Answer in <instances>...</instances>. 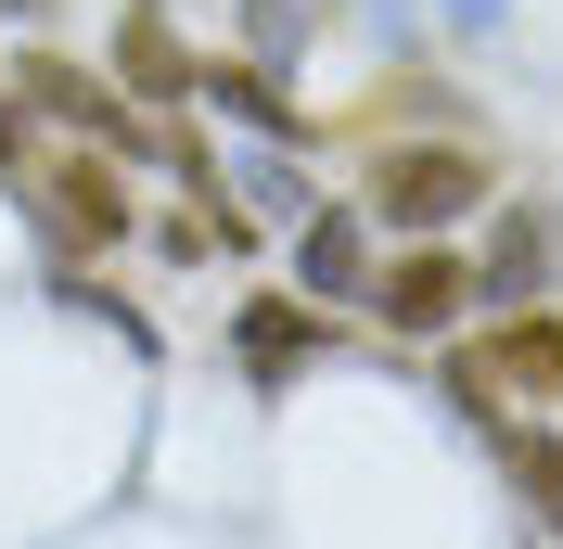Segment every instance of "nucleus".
Segmentation results:
<instances>
[{
	"label": "nucleus",
	"instance_id": "1",
	"mask_svg": "<svg viewBox=\"0 0 563 549\" xmlns=\"http://www.w3.org/2000/svg\"><path fill=\"white\" fill-rule=\"evenodd\" d=\"M372 205L397 231H449L461 205H487V154H461V141H397L372 154Z\"/></svg>",
	"mask_w": 563,
	"mask_h": 549
},
{
	"label": "nucleus",
	"instance_id": "2",
	"mask_svg": "<svg viewBox=\"0 0 563 549\" xmlns=\"http://www.w3.org/2000/svg\"><path fill=\"white\" fill-rule=\"evenodd\" d=\"M461 358H474V396H526V410H551V396H563V320H551V307L474 333Z\"/></svg>",
	"mask_w": 563,
	"mask_h": 549
},
{
	"label": "nucleus",
	"instance_id": "3",
	"mask_svg": "<svg viewBox=\"0 0 563 549\" xmlns=\"http://www.w3.org/2000/svg\"><path fill=\"white\" fill-rule=\"evenodd\" d=\"M372 307H385L397 333H449V320L474 307V256H449V243L422 231L410 256H397V269H385V294H372Z\"/></svg>",
	"mask_w": 563,
	"mask_h": 549
},
{
	"label": "nucleus",
	"instance_id": "4",
	"mask_svg": "<svg viewBox=\"0 0 563 549\" xmlns=\"http://www.w3.org/2000/svg\"><path fill=\"white\" fill-rule=\"evenodd\" d=\"M26 103H38V115H65V128H90V141H115V154L141 141L129 90H115V77H90V65H52V52L26 65Z\"/></svg>",
	"mask_w": 563,
	"mask_h": 549
},
{
	"label": "nucleus",
	"instance_id": "5",
	"mask_svg": "<svg viewBox=\"0 0 563 549\" xmlns=\"http://www.w3.org/2000/svg\"><path fill=\"white\" fill-rule=\"evenodd\" d=\"M52 217H65L90 256H115V231H129V179H115V154H52Z\"/></svg>",
	"mask_w": 563,
	"mask_h": 549
},
{
	"label": "nucleus",
	"instance_id": "6",
	"mask_svg": "<svg viewBox=\"0 0 563 549\" xmlns=\"http://www.w3.org/2000/svg\"><path fill=\"white\" fill-rule=\"evenodd\" d=\"M115 65H129V90H154V103H167V90H192V52H179V26H167V13H129Z\"/></svg>",
	"mask_w": 563,
	"mask_h": 549
},
{
	"label": "nucleus",
	"instance_id": "7",
	"mask_svg": "<svg viewBox=\"0 0 563 549\" xmlns=\"http://www.w3.org/2000/svg\"><path fill=\"white\" fill-rule=\"evenodd\" d=\"M308 345H320V307H282V294H269V307H244V358H256V371H295Z\"/></svg>",
	"mask_w": 563,
	"mask_h": 549
},
{
	"label": "nucleus",
	"instance_id": "8",
	"mask_svg": "<svg viewBox=\"0 0 563 549\" xmlns=\"http://www.w3.org/2000/svg\"><path fill=\"white\" fill-rule=\"evenodd\" d=\"M358 269V231H346V217H320V231H308V281H346Z\"/></svg>",
	"mask_w": 563,
	"mask_h": 549
},
{
	"label": "nucleus",
	"instance_id": "9",
	"mask_svg": "<svg viewBox=\"0 0 563 549\" xmlns=\"http://www.w3.org/2000/svg\"><path fill=\"white\" fill-rule=\"evenodd\" d=\"M538 243H551L538 217H499V256H487V269H499V281H526V269H538Z\"/></svg>",
	"mask_w": 563,
	"mask_h": 549
}]
</instances>
